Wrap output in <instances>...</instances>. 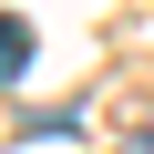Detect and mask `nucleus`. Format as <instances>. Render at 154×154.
<instances>
[{
    "label": "nucleus",
    "instance_id": "obj_1",
    "mask_svg": "<svg viewBox=\"0 0 154 154\" xmlns=\"http://www.w3.org/2000/svg\"><path fill=\"white\" fill-rule=\"evenodd\" d=\"M21 72H31V21L0 11V82H21Z\"/></svg>",
    "mask_w": 154,
    "mask_h": 154
},
{
    "label": "nucleus",
    "instance_id": "obj_2",
    "mask_svg": "<svg viewBox=\"0 0 154 154\" xmlns=\"http://www.w3.org/2000/svg\"><path fill=\"white\" fill-rule=\"evenodd\" d=\"M123 154H154V134H134V144H123Z\"/></svg>",
    "mask_w": 154,
    "mask_h": 154
}]
</instances>
